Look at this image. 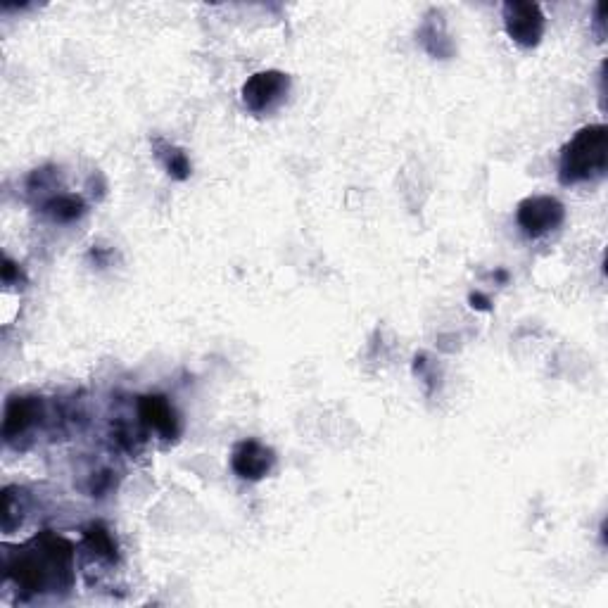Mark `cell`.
Segmentation results:
<instances>
[{
  "instance_id": "6da1fadb",
  "label": "cell",
  "mask_w": 608,
  "mask_h": 608,
  "mask_svg": "<svg viewBox=\"0 0 608 608\" xmlns=\"http://www.w3.org/2000/svg\"><path fill=\"white\" fill-rule=\"evenodd\" d=\"M69 570H72V544L62 537L46 535L36 540L34 551L19 554V559L10 566V575L22 589L38 592L48 582L60 585L62 578L69 580Z\"/></svg>"
},
{
  "instance_id": "7a4b0ae2",
  "label": "cell",
  "mask_w": 608,
  "mask_h": 608,
  "mask_svg": "<svg viewBox=\"0 0 608 608\" xmlns=\"http://www.w3.org/2000/svg\"><path fill=\"white\" fill-rule=\"evenodd\" d=\"M608 164V129L604 124H592L580 129L573 141L561 150L559 176L561 183H582L597 179Z\"/></svg>"
},
{
  "instance_id": "3957f363",
  "label": "cell",
  "mask_w": 608,
  "mask_h": 608,
  "mask_svg": "<svg viewBox=\"0 0 608 608\" xmlns=\"http://www.w3.org/2000/svg\"><path fill=\"white\" fill-rule=\"evenodd\" d=\"M504 27L518 46L532 48L540 43L544 34V15L537 3L528 0H511L504 5Z\"/></svg>"
},
{
  "instance_id": "277c9868",
  "label": "cell",
  "mask_w": 608,
  "mask_h": 608,
  "mask_svg": "<svg viewBox=\"0 0 608 608\" xmlns=\"http://www.w3.org/2000/svg\"><path fill=\"white\" fill-rule=\"evenodd\" d=\"M288 88H290L288 74L276 72V69L259 72L245 81L243 103L247 110H252L257 114L269 112V110H274V107L285 98Z\"/></svg>"
},
{
  "instance_id": "5b68a950",
  "label": "cell",
  "mask_w": 608,
  "mask_h": 608,
  "mask_svg": "<svg viewBox=\"0 0 608 608\" xmlns=\"http://www.w3.org/2000/svg\"><path fill=\"white\" fill-rule=\"evenodd\" d=\"M563 217H566V209L551 195H535L518 205V224L532 238L559 228Z\"/></svg>"
},
{
  "instance_id": "8992f818",
  "label": "cell",
  "mask_w": 608,
  "mask_h": 608,
  "mask_svg": "<svg viewBox=\"0 0 608 608\" xmlns=\"http://www.w3.org/2000/svg\"><path fill=\"white\" fill-rule=\"evenodd\" d=\"M274 452L257 440H243L233 449V471L245 480H262L274 466Z\"/></svg>"
},
{
  "instance_id": "52a82bcc",
  "label": "cell",
  "mask_w": 608,
  "mask_h": 608,
  "mask_svg": "<svg viewBox=\"0 0 608 608\" xmlns=\"http://www.w3.org/2000/svg\"><path fill=\"white\" fill-rule=\"evenodd\" d=\"M138 411L141 418L152 430H157L162 437H174L179 433V423H176V414L171 409V404L160 395H148L141 397L138 402Z\"/></svg>"
},
{
  "instance_id": "ba28073f",
  "label": "cell",
  "mask_w": 608,
  "mask_h": 608,
  "mask_svg": "<svg viewBox=\"0 0 608 608\" xmlns=\"http://www.w3.org/2000/svg\"><path fill=\"white\" fill-rule=\"evenodd\" d=\"M38 414V402L34 397H15L5 409V421H3V435L12 440V437L22 435Z\"/></svg>"
},
{
  "instance_id": "9c48e42d",
  "label": "cell",
  "mask_w": 608,
  "mask_h": 608,
  "mask_svg": "<svg viewBox=\"0 0 608 608\" xmlns=\"http://www.w3.org/2000/svg\"><path fill=\"white\" fill-rule=\"evenodd\" d=\"M84 212V202L74 195H65V198H57L48 205V214L57 221H72Z\"/></svg>"
},
{
  "instance_id": "30bf717a",
  "label": "cell",
  "mask_w": 608,
  "mask_h": 608,
  "mask_svg": "<svg viewBox=\"0 0 608 608\" xmlns=\"http://www.w3.org/2000/svg\"><path fill=\"white\" fill-rule=\"evenodd\" d=\"M86 540L93 547V551H98L100 556H107V559H114V556H117V544H114L110 532H107L103 525H93V528H88Z\"/></svg>"
},
{
  "instance_id": "8fae6325",
  "label": "cell",
  "mask_w": 608,
  "mask_h": 608,
  "mask_svg": "<svg viewBox=\"0 0 608 608\" xmlns=\"http://www.w3.org/2000/svg\"><path fill=\"white\" fill-rule=\"evenodd\" d=\"M171 155H169V160H167V169H169V174H174L176 179H186L188 176V171H190V167H188V160H186V155H183V152H179V150H169Z\"/></svg>"
},
{
  "instance_id": "7c38bea8",
  "label": "cell",
  "mask_w": 608,
  "mask_h": 608,
  "mask_svg": "<svg viewBox=\"0 0 608 608\" xmlns=\"http://www.w3.org/2000/svg\"><path fill=\"white\" fill-rule=\"evenodd\" d=\"M471 302H473V307H478V309H487V304H490V300L483 295H471Z\"/></svg>"
}]
</instances>
